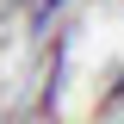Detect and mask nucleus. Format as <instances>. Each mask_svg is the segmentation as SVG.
Returning a JSON list of instances; mask_svg holds the SVG:
<instances>
[{"mask_svg": "<svg viewBox=\"0 0 124 124\" xmlns=\"http://www.w3.org/2000/svg\"><path fill=\"white\" fill-rule=\"evenodd\" d=\"M56 6H68V0H37V13H31V25H44V19L56 13Z\"/></svg>", "mask_w": 124, "mask_h": 124, "instance_id": "f257e3e1", "label": "nucleus"}]
</instances>
